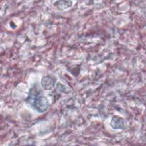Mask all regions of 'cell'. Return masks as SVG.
<instances>
[{
  "instance_id": "cell-1",
  "label": "cell",
  "mask_w": 146,
  "mask_h": 146,
  "mask_svg": "<svg viewBox=\"0 0 146 146\" xmlns=\"http://www.w3.org/2000/svg\"><path fill=\"white\" fill-rule=\"evenodd\" d=\"M33 100V106L39 112H44L48 108L49 102L47 98L44 96H39L38 95L35 98H32Z\"/></svg>"
},
{
  "instance_id": "cell-2",
  "label": "cell",
  "mask_w": 146,
  "mask_h": 146,
  "mask_svg": "<svg viewBox=\"0 0 146 146\" xmlns=\"http://www.w3.org/2000/svg\"><path fill=\"white\" fill-rule=\"evenodd\" d=\"M54 79L50 76L47 75L42 78L41 84L43 88L45 90H51L54 86Z\"/></svg>"
},
{
  "instance_id": "cell-3",
  "label": "cell",
  "mask_w": 146,
  "mask_h": 146,
  "mask_svg": "<svg viewBox=\"0 0 146 146\" xmlns=\"http://www.w3.org/2000/svg\"><path fill=\"white\" fill-rule=\"evenodd\" d=\"M111 125L113 129H121L124 127V120L119 116H113L111 122Z\"/></svg>"
}]
</instances>
